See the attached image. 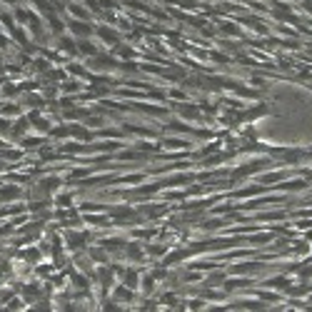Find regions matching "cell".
<instances>
[{"mask_svg":"<svg viewBox=\"0 0 312 312\" xmlns=\"http://www.w3.org/2000/svg\"><path fill=\"white\" fill-rule=\"evenodd\" d=\"M100 245L105 247L108 253H122V250H125V240L122 237H108V240H102Z\"/></svg>","mask_w":312,"mask_h":312,"instance_id":"cell-13","label":"cell"},{"mask_svg":"<svg viewBox=\"0 0 312 312\" xmlns=\"http://www.w3.org/2000/svg\"><path fill=\"white\" fill-rule=\"evenodd\" d=\"M153 290H155V277H153V275H145V280H142V292L150 295Z\"/></svg>","mask_w":312,"mask_h":312,"instance_id":"cell-24","label":"cell"},{"mask_svg":"<svg viewBox=\"0 0 312 312\" xmlns=\"http://www.w3.org/2000/svg\"><path fill=\"white\" fill-rule=\"evenodd\" d=\"M222 282H225V273H222V270H217V267H215L213 273H210V275L205 277L202 287H220Z\"/></svg>","mask_w":312,"mask_h":312,"instance_id":"cell-10","label":"cell"},{"mask_svg":"<svg viewBox=\"0 0 312 312\" xmlns=\"http://www.w3.org/2000/svg\"><path fill=\"white\" fill-rule=\"evenodd\" d=\"M23 102H25V105L28 108H40V110H43L45 108V98L43 95H38V93H28V95H23Z\"/></svg>","mask_w":312,"mask_h":312,"instance_id":"cell-12","label":"cell"},{"mask_svg":"<svg viewBox=\"0 0 312 312\" xmlns=\"http://www.w3.org/2000/svg\"><path fill=\"white\" fill-rule=\"evenodd\" d=\"M85 220H88V222H93V225H95V222H100V227H105V225H108V220H105V217H98V215H88Z\"/></svg>","mask_w":312,"mask_h":312,"instance_id":"cell-27","label":"cell"},{"mask_svg":"<svg viewBox=\"0 0 312 312\" xmlns=\"http://www.w3.org/2000/svg\"><path fill=\"white\" fill-rule=\"evenodd\" d=\"M18 257H23V260H25V262L33 267V265L40 260V245H38V247H33V250H23V253H20Z\"/></svg>","mask_w":312,"mask_h":312,"instance_id":"cell-14","label":"cell"},{"mask_svg":"<svg viewBox=\"0 0 312 312\" xmlns=\"http://www.w3.org/2000/svg\"><path fill=\"white\" fill-rule=\"evenodd\" d=\"M40 295H43V290H40V282H23V287H20V297H23L25 305H35L40 300Z\"/></svg>","mask_w":312,"mask_h":312,"instance_id":"cell-1","label":"cell"},{"mask_svg":"<svg viewBox=\"0 0 312 312\" xmlns=\"http://www.w3.org/2000/svg\"><path fill=\"white\" fill-rule=\"evenodd\" d=\"M262 287H280V290H287V287H290V280H287V277H273V280H265Z\"/></svg>","mask_w":312,"mask_h":312,"instance_id":"cell-20","label":"cell"},{"mask_svg":"<svg viewBox=\"0 0 312 312\" xmlns=\"http://www.w3.org/2000/svg\"><path fill=\"white\" fill-rule=\"evenodd\" d=\"M115 65H120V62L113 55H93L90 58V68L93 70H113Z\"/></svg>","mask_w":312,"mask_h":312,"instance_id":"cell-4","label":"cell"},{"mask_svg":"<svg viewBox=\"0 0 312 312\" xmlns=\"http://www.w3.org/2000/svg\"><path fill=\"white\" fill-rule=\"evenodd\" d=\"M68 30L73 33V38L75 40H80V38H90V35H95V28L90 25V23H85V20H82V23H80V20L75 18V20H70V23H68Z\"/></svg>","mask_w":312,"mask_h":312,"instance_id":"cell-2","label":"cell"},{"mask_svg":"<svg viewBox=\"0 0 312 312\" xmlns=\"http://www.w3.org/2000/svg\"><path fill=\"white\" fill-rule=\"evenodd\" d=\"M33 65H35V70H38V73H45V70L50 68V60H45V58H38V60H33Z\"/></svg>","mask_w":312,"mask_h":312,"instance_id":"cell-25","label":"cell"},{"mask_svg":"<svg viewBox=\"0 0 312 312\" xmlns=\"http://www.w3.org/2000/svg\"><path fill=\"white\" fill-rule=\"evenodd\" d=\"M135 295H133V290L128 287V290H125V287H117L115 290V300H120V302H130Z\"/></svg>","mask_w":312,"mask_h":312,"instance_id":"cell-22","label":"cell"},{"mask_svg":"<svg viewBox=\"0 0 312 312\" xmlns=\"http://www.w3.org/2000/svg\"><path fill=\"white\" fill-rule=\"evenodd\" d=\"M78 53L93 58V55H98V48H95V43H93L90 38H80V40H78Z\"/></svg>","mask_w":312,"mask_h":312,"instance_id":"cell-11","label":"cell"},{"mask_svg":"<svg viewBox=\"0 0 312 312\" xmlns=\"http://www.w3.org/2000/svg\"><path fill=\"white\" fill-rule=\"evenodd\" d=\"M90 257L95 260V262H108V250L100 245V250L98 247H90Z\"/></svg>","mask_w":312,"mask_h":312,"instance_id":"cell-19","label":"cell"},{"mask_svg":"<svg viewBox=\"0 0 312 312\" xmlns=\"http://www.w3.org/2000/svg\"><path fill=\"white\" fill-rule=\"evenodd\" d=\"M88 240H90V235H85V233H75V230L65 233V242H68L70 250H82V247H88Z\"/></svg>","mask_w":312,"mask_h":312,"instance_id":"cell-5","label":"cell"},{"mask_svg":"<svg viewBox=\"0 0 312 312\" xmlns=\"http://www.w3.org/2000/svg\"><path fill=\"white\" fill-rule=\"evenodd\" d=\"M70 282H73V287H78V290H88V287H90V280H88L85 275H78L75 270H70Z\"/></svg>","mask_w":312,"mask_h":312,"instance_id":"cell-15","label":"cell"},{"mask_svg":"<svg viewBox=\"0 0 312 312\" xmlns=\"http://www.w3.org/2000/svg\"><path fill=\"white\" fill-rule=\"evenodd\" d=\"M10 45V38H5V35H0V48H8Z\"/></svg>","mask_w":312,"mask_h":312,"instance_id":"cell-32","label":"cell"},{"mask_svg":"<svg viewBox=\"0 0 312 312\" xmlns=\"http://www.w3.org/2000/svg\"><path fill=\"white\" fill-rule=\"evenodd\" d=\"M55 48H58V53H68V55H75L78 53V40L73 38V35H58L55 38Z\"/></svg>","mask_w":312,"mask_h":312,"instance_id":"cell-3","label":"cell"},{"mask_svg":"<svg viewBox=\"0 0 312 312\" xmlns=\"http://www.w3.org/2000/svg\"><path fill=\"white\" fill-rule=\"evenodd\" d=\"M95 33L105 38V43H115V40H117V35H115L110 28H105V25H98V28H95Z\"/></svg>","mask_w":312,"mask_h":312,"instance_id":"cell-21","label":"cell"},{"mask_svg":"<svg viewBox=\"0 0 312 312\" xmlns=\"http://www.w3.org/2000/svg\"><path fill=\"white\" fill-rule=\"evenodd\" d=\"M165 145H168V148H190V142L180 140V137H168V140H165Z\"/></svg>","mask_w":312,"mask_h":312,"instance_id":"cell-23","label":"cell"},{"mask_svg":"<svg viewBox=\"0 0 312 312\" xmlns=\"http://www.w3.org/2000/svg\"><path fill=\"white\" fill-rule=\"evenodd\" d=\"M70 135L73 137H80V140H93V133H88L85 128H82V125H80V128H78V125H70Z\"/></svg>","mask_w":312,"mask_h":312,"instance_id":"cell-16","label":"cell"},{"mask_svg":"<svg viewBox=\"0 0 312 312\" xmlns=\"http://www.w3.org/2000/svg\"><path fill=\"white\" fill-rule=\"evenodd\" d=\"M165 250H168V247H150V253L153 255H165Z\"/></svg>","mask_w":312,"mask_h":312,"instance_id":"cell-31","label":"cell"},{"mask_svg":"<svg viewBox=\"0 0 312 312\" xmlns=\"http://www.w3.org/2000/svg\"><path fill=\"white\" fill-rule=\"evenodd\" d=\"M50 270H53V267H48V265H45V267H35V275H38V277H48Z\"/></svg>","mask_w":312,"mask_h":312,"instance_id":"cell-28","label":"cell"},{"mask_svg":"<svg viewBox=\"0 0 312 312\" xmlns=\"http://www.w3.org/2000/svg\"><path fill=\"white\" fill-rule=\"evenodd\" d=\"M68 10H70L78 20H80V18H82V20H88V18H90V13H88L85 8H82V5H78V3H68Z\"/></svg>","mask_w":312,"mask_h":312,"instance_id":"cell-18","label":"cell"},{"mask_svg":"<svg viewBox=\"0 0 312 312\" xmlns=\"http://www.w3.org/2000/svg\"><path fill=\"white\" fill-rule=\"evenodd\" d=\"M187 305H190L193 310H202V307H205V300H202V297H200V300H190Z\"/></svg>","mask_w":312,"mask_h":312,"instance_id":"cell-29","label":"cell"},{"mask_svg":"<svg viewBox=\"0 0 312 312\" xmlns=\"http://www.w3.org/2000/svg\"><path fill=\"white\" fill-rule=\"evenodd\" d=\"M20 195H23V190H20L18 185H0V205H3V202H13Z\"/></svg>","mask_w":312,"mask_h":312,"instance_id":"cell-6","label":"cell"},{"mask_svg":"<svg viewBox=\"0 0 312 312\" xmlns=\"http://www.w3.org/2000/svg\"><path fill=\"white\" fill-rule=\"evenodd\" d=\"M58 205L70 207V205H73V195H58Z\"/></svg>","mask_w":312,"mask_h":312,"instance_id":"cell-26","label":"cell"},{"mask_svg":"<svg viewBox=\"0 0 312 312\" xmlns=\"http://www.w3.org/2000/svg\"><path fill=\"white\" fill-rule=\"evenodd\" d=\"M20 113H23V110H20V105H15V102H8V105L0 108V115H3V117H15Z\"/></svg>","mask_w":312,"mask_h":312,"instance_id":"cell-17","label":"cell"},{"mask_svg":"<svg viewBox=\"0 0 312 312\" xmlns=\"http://www.w3.org/2000/svg\"><path fill=\"white\" fill-rule=\"evenodd\" d=\"M5 170H10V162L0 157V173H5Z\"/></svg>","mask_w":312,"mask_h":312,"instance_id":"cell-30","label":"cell"},{"mask_svg":"<svg viewBox=\"0 0 312 312\" xmlns=\"http://www.w3.org/2000/svg\"><path fill=\"white\" fill-rule=\"evenodd\" d=\"M28 120H30V125H33V130H38V133H50V128H53V122H50L48 117H40L38 113H30Z\"/></svg>","mask_w":312,"mask_h":312,"instance_id":"cell-7","label":"cell"},{"mask_svg":"<svg viewBox=\"0 0 312 312\" xmlns=\"http://www.w3.org/2000/svg\"><path fill=\"white\" fill-rule=\"evenodd\" d=\"M125 255L130 260H142V255H145L142 242H125Z\"/></svg>","mask_w":312,"mask_h":312,"instance_id":"cell-9","label":"cell"},{"mask_svg":"<svg viewBox=\"0 0 312 312\" xmlns=\"http://www.w3.org/2000/svg\"><path fill=\"white\" fill-rule=\"evenodd\" d=\"M120 277H122V285L125 287H130V290H137L140 287V273H137V270H125Z\"/></svg>","mask_w":312,"mask_h":312,"instance_id":"cell-8","label":"cell"}]
</instances>
